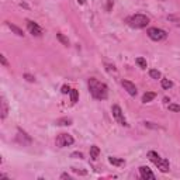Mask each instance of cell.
<instances>
[{"mask_svg": "<svg viewBox=\"0 0 180 180\" xmlns=\"http://www.w3.org/2000/svg\"><path fill=\"white\" fill-rule=\"evenodd\" d=\"M146 156L149 158V160H151V162L153 163V165L156 166V168L159 169L160 172H162V173H166V172H169V168H170V165H169V160H168V159H163V158H160L159 155H158L156 152H153V151H149Z\"/></svg>", "mask_w": 180, "mask_h": 180, "instance_id": "7a4b0ae2", "label": "cell"}, {"mask_svg": "<svg viewBox=\"0 0 180 180\" xmlns=\"http://www.w3.org/2000/svg\"><path fill=\"white\" fill-rule=\"evenodd\" d=\"M27 27H28V31H30L32 35H35V37H39L42 34V30H41V27H39L37 22H34V21H31V20H27Z\"/></svg>", "mask_w": 180, "mask_h": 180, "instance_id": "52a82bcc", "label": "cell"}, {"mask_svg": "<svg viewBox=\"0 0 180 180\" xmlns=\"http://www.w3.org/2000/svg\"><path fill=\"white\" fill-rule=\"evenodd\" d=\"M111 112H112V117H114L115 120L121 124V125H124V127L128 125V124H127V121H125V118H124V112H122V110H121L120 106H112Z\"/></svg>", "mask_w": 180, "mask_h": 180, "instance_id": "8992f818", "label": "cell"}, {"mask_svg": "<svg viewBox=\"0 0 180 180\" xmlns=\"http://www.w3.org/2000/svg\"><path fill=\"white\" fill-rule=\"evenodd\" d=\"M70 124H72L70 118H59V120H56V125H70Z\"/></svg>", "mask_w": 180, "mask_h": 180, "instance_id": "e0dca14e", "label": "cell"}, {"mask_svg": "<svg viewBox=\"0 0 180 180\" xmlns=\"http://www.w3.org/2000/svg\"><path fill=\"white\" fill-rule=\"evenodd\" d=\"M79 98V92L76 89H70V101L72 103H76Z\"/></svg>", "mask_w": 180, "mask_h": 180, "instance_id": "ac0fdd59", "label": "cell"}, {"mask_svg": "<svg viewBox=\"0 0 180 180\" xmlns=\"http://www.w3.org/2000/svg\"><path fill=\"white\" fill-rule=\"evenodd\" d=\"M24 78L27 79L28 82H35V78H34V76H31V75H28V73H25V75H24Z\"/></svg>", "mask_w": 180, "mask_h": 180, "instance_id": "d4e9b609", "label": "cell"}, {"mask_svg": "<svg viewBox=\"0 0 180 180\" xmlns=\"http://www.w3.org/2000/svg\"><path fill=\"white\" fill-rule=\"evenodd\" d=\"M61 92L63 93V94H68V93H70V87L65 84V86H62V90H61Z\"/></svg>", "mask_w": 180, "mask_h": 180, "instance_id": "603a6c76", "label": "cell"}, {"mask_svg": "<svg viewBox=\"0 0 180 180\" xmlns=\"http://www.w3.org/2000/svg\"><path fill=\"white\" fill-rule=\"evenodd\" d=\"M56 38H58L59 41H61V42H62V44H63V45H66V47H68V45H69V39H68L66 37L63 35V34L58 32V34H56Z\"/></svg>", "mask_w": 180, "mask_h": 180, "instance_id": "d6986e66", "label": "cell"}, {"mask_svg": "<svg viewBox=\"0 0 180 180\" xmlns=\"http://www.w3.org/2000/svg\"><path fill=\"white\" fill-rule=\"evenodd\" d=\"M160 84H162V87H163V89H166V90H169V89L173 87V83H172L169 79H162V80H160Z\"/></svg>", "mask_w": 180, "mask_h": 180, "instance_id": "2e32d148", "label": "cell"}, {"mask_svg": "<svg viewBox=\"0 0 180 180\" xmlns=\"http://www.w3.org/2000/svg\"><path fill=\"white\" fill-rule=\"evenodd\" d=\"M70 156H72V158H79V159H82V158H83V153H82V152H73V153L70 155Z\"/></svg>", "mask_w": 180, "mask_h": 180, "instance_id": "cb8c5ba5", "label": "cell"}, {"mask_svg": "<svg viewBox=\"0 0 180 180\" xmlns=\"http://www.w3.org/2000/svg\"><path fill=\"white\" fill-rule=\"evenodd\" d=\"M98 153H100V149H98V146L93 145L90 146V158H92L93 160H96L98 158Z\"/></svg>", "mask_w": 180, "mask_h": 180, "instance_id": "7c38bea8", "label": "cell"}, {"mask_svg": "<svg viewBox=\"0 0 180 180\" xmlns=\"http://www.w3.org/2000/svg\"><path fill=\"white\" fill-rule=\"evenodd\" d=\"M135 62H137V63L139 65L142 69H146V61L143 58H137V59H135Z\"/></svg>", "mask_w": 180, "mask_h": 180, "instance_id": "44dd1931", "label": "cell"}, {"mask_svg": "<svg viewBox=\"0 0 180 180\" xmlns=\"http://www.w3.org/2000/svg\"><path fill=\"white\" fill-rule=\"evenodd\" d=\"M79 3H80V4H84V3H86V0H78Z\"/></svg>", "mask_w": 180, "mask_h": 180, "instance_id": "83f0119b", "label": "cell"}, {"mask_svg": "<svg viewBox=\"0 0 180 180\" xmlns=\"http://www.w3.org/2000/svg\"><path fill=\"white\" fill-rule=\"evenodd\" d=\"M61 179H70V176L68 173H63V174H61Z\"/></svg>", "mask_w": 180, "mask_h": 180, "instance_id": "4316f807", "label": "cell"}, {"mask_svg": "<svg viewBox=\"0 0 180 180\" xmlns=\"http://www.w3.org/2000/svg\"><path fill=\"white\" fill-rule=\"evenodd\" d=\"M17 139H18V142L22 143V145H28V143H31V137H28V135L25 134L21 128H18V135H17Z\"/></svg>", "mask_w": 180, "mask_h": 180, "instance_id": "30bf717a", "label": "cell"}, {"mask_svg": "<svg viewBox=\"0 0 180 180\" xmlns=\"http://www.w3.org/2000/svg\"><path fill=\"white\" fill-rule=\"evenodd\" d=\"M121 84H122V87L127 90V93L129 96H137V87H135L134 83H131L129 80H122Z\"/></svg>", "mask_w": 180, "mask_h": 180, "instance_id": "ba28073f", "label": "cell"}, {"mask_svg": "<svg viewBox=\"0 0 180 180\" xmlns=\"http://www.w3.org/2000/svg\"><path fill=\"white\" fill-rule=\"evenodd\" d=\"M0 107H2V110H0V112H2L0 117H2V120H4L8 112V106H7V101H6L4 96H2V98H0Z\"/></svg>", "mask_w": 180, "mask_h": 180, "instance_id": "8fae6325", "label": "cell"}, {"mask_svg": "<svg viewBox=\"0 0 180 180\" xmlns=\"http://www.w3.org/2000/svg\"><path fill=\"white\" fill-rule=\"evenodd\" d=\"M139 173H141V177H142V179H151V180L155 179V174L152 173V170L148 168V166H141Z\"/></svg>", "mask_w": 180, "mask_h": 180, "instance_id": "9c48e42d", "label": "cell"}, {"mask_svg": "<svg viewBox=\"0 0 180 180\" xmlns=\"http://www.w3.org/2000/svg\"><path fill=\"white\" fill-rule=\"evenodd\" d=\"M108 162L111 163V165H114V166H122L124 163H125L122 159H118V158H112V156L108 158Z\"/></svg>", "mask_w": 180, "mask_h": 180, "instance_id": "9a60e30c", "label": "cell"}, {"mask_svg": "<svg viewBox=\"0 0 180 180\" xmlns=\"http://www.w3.org/2000/svg\"><path fill=\"white\" fill-rule=\"evenodd\" d=\"M148 37L152 41H162V39H165L166 37H168V34H166V31L162 30V28L152 27L148 30Z\"/></svg>", "mask_w": 180, "mask_h": 180, "instance_id": "277c9868", "label": "cell"}, {"mask_svg": "<svg viewBox=\"0 0 180 180\" xmlns=\"http://www.w3.org/2000/svg\"><path fill=\"white\" fill-rule=\"evenodd\" d=\"M155 96H156L155 93H152V92H146L145 94L142 96V101H143V103H149V101H152V100L155 98Z\"/></svg>", "mask_w": 180, "mask_h": 180, "instance_id": "5bb4252c", "label": "cell"}, {"mask_svg": "<svg viewBox=\"0 0 180 180\" xmlns=\"http://www.w3.org/2000/svg\"><path fill=\"white\" fill-rule=\"evenodd\" d=\"M0 61H2V63L4 65V66H7V61H6L4 55H0Z\"/></svg>", "mask_w": 180, "mask_h": 180, "instance_id": "484cf974", "label": "cell"}, {"mask_svg": "<svg viewBox=\"0 0 180 180\" xmlns=\"http://www.w3.org/2000/svg\"><path fill=\"white\" fill-rule=\"evenodd\" d=\"M7 25H8V28H10L11 31H13L14 34H17L18 37H24V32H22V30H20L17 25H14V24H11V22H7Z\"/></svg>", "mask_w": 180, "mask_h": 180, "instance_id": "4fadbf2b", "label": "cell"}, {"mask_svg": "<svg viewBox=\"0 0 180 180\" xmlns=\"http://www.w3.org/2000/svg\"><path fill=\"white\" fill-rule=\"evenodd\" d=\"M89 92L97 100H106L108 96V87L104 83H100L97 79H89Z\"/></svg>", "mask_w": 180, "mask_h": 180, "instance_id": "6da1fadb", "label": "cell"}, {"mask_svg": "<svg viewBox=\"0 0 180 180\" xmlns=\"http://www.w3.org/2000/svg\"><path fill=\"white\" fill-rule=\"evenodd\" d=\"M169 110H170V111L180 112V106H177V104H169Z\"/></svg>", "mask_w": 180, "mask_h": 180, "instance_id": "7402d4cb", "label": "cell"}, {"mask_svg": "<svg viewBox=\"0 0 180 180\" xmlns=\"http://www.w3.org/2000/svg\"><path fill=\"white\" fill-rule=\"evenodd\" d=\"M127 21L134 28H145L146 25L149 24V17L143 16V14H134V16H131Z\"/></svg>", "mask_w": 180, "mask_h": 180, "instance_id": "3957f363", "label": "cell"}, {"mask_svg": "<svg viewBox=\"0 0 180 180\" xmlns=\"http://www.w3.org/2000/svg\"><path fill=\"white\" fill-rule=\"evenodd\" d=\"M55 143H56V146H59V148H65V146L72 145L73 138H72V135H69V134H61L58 138H56Z\"/></svg>", "mask_w": 180, "mask_h": 180, "instance_id": "5b68a950", "label": "cell"}, {"mask_svg": "<svg viewBox=\"0 0 180 180\" xmlns=\"http://www.w3.org/2000/svg\"><path fill=\"white\" fill-rule=\"evenodd\" d=\"M149 76L152 79H160V72L158 69H151L149 70Z\"/></svg>", "mask_w": 180, "mask_h": 180, "instance_id": "ffe728a7", "label": "cell"}]
</instances>
